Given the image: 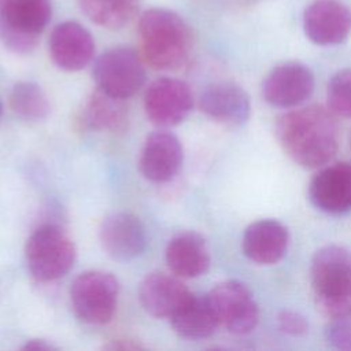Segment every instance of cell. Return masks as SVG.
Listing matches in <instances>:
<instances>
[{
  "label": "cell",
  "mask_w": 351,
  "mask_h": 351,
  "mask_svg": "<svg viewBox=\"0 0 351 351\" xmlns=\"http://www.w3.org/2000/svg\"><path fill=\"white\" fill-rule=\"evenodd\" d=\"M199 108L214 121L240 126L250 118L251 101L241 86L233 82H217L202 92Z\"/></svg>",
  "instance_id": "16"
},
{
  "label": "cell",
  "mask_w": 351,
  "mask_h": 351,
  "mask_svg": "<svg viewBox=\"0 0 351 351\" xmlns=\"http://www.w3.org/2000/svg\"><path fill=\"white\" fill-rule=\"evenodd\" d=\"M99 239L106 254L119 262L140 256L147 247L145 229L130 213H114L106 217L99 229Z\"/></svg>",
  "instance_id": "12"
},
{
  "label": "cell",
  "mask_w": 351,
  "mask_h": 351,
  "mask_svg": "<svg viewBox=\"0 0 351 351\" xmlns=\"http://www.w3.org/2000/svg\"><path fill=\"white\" fill-rule=\"evenodd\" d=\"M119 284L107 271L92 270L80 274L70 289L75 315L90 325L108 322L117 308Z\"/></svg>",
  "instance_id": "6"
},
{
  "label": "cell",
  "mask_w": 351,
  "mask_h": 351,
  "mask_svg": "<svg viewBox=\"0 0 351 351\" xmlns=\"http://www.w3.org/2000/svg\"><path fill=\"white\" fill-rule=\"evenodd\" d=\"M1 112H3V106H1V101H0V117H1Z\"/></svg>",
  "instance_id": "29"
},
{
  "label": "cell",
  "mask_w": 351,
  "mask_h": 351,
  "mask_svg": "<svg viewBox=\"0 0 351 351\" xmlns=\"http://www.w3.org/2000/svg\"><path fill=\"white\" fill-rule=\"evenodd\" d=\"M308 199L328 214L351 210V163L337 162L322 167L310 181Z\"/></svg>",
  "instance_id": "13"
},
{
  "label": "cell",
  "mask_w": 351,
  "mask_h": 351,
  "mask_svg": "<svg viewBox=\"0 0 351 351\" xmlns=\"http://www.w3.org/2000/svg\"><path fill=\"white\" fill-rule=\"evenodd\" d=\"M143 59L154 69L181 67L192 51V33L186 22L166 8L147 10L138 22Z\"/></svg>",
  "instance_id": "2"
},
{
  "label": "cell",
  "mask_w": 351,
  "mask_h": 351,
  "mask_svg": "<svg viewBox=\"0 0 351 351\" xmlns=\"http://www.w3.org/2000/svg\"><path fill=\"white\" fill-rule=\"evenodd\" d=\"M218 324L233 335L252 332L259 321L258 304L248 287L237 280L217 284L208 293Z\"/></svg>",
  "instance_id": "8"
},
{
  "label": "cell",
  "mask_w": 351,
  "mask_h": 351,
  "mask_svg": "<svg viewBox=\"0 0 351 351\" xmlns=\"http://www.w3.org/2000/svg\"><path fill=\"white\" fill-rule=\"evenodd\" d=\"M325 339L332 348L351 351V315L330 318L325 328Z\"/></svg>",
  "instance_id": "25"
},
{
  "label": "cell",
  "mask_w": 351,
  "mask_h": 351,
  "mask_svg": "<svg viewBox=\"0 0 351 351\" xmlns=\"http://www.w3.org/2000/svg\"><path fill=\"white\" fill-rule=\"evenodd\" d=\"M82 118L85 125L95 130L121 133L128 128V110L123 99L108 95L99 88L89 96Z\"/></svg>",
  "instance_id": "21"
},
{
  "label": "cell",
  "mask_w": 351,
  "mask_h": 351,
  "mask_svg": "<svg viewBox=\"0 0 351 351\" xmlns=\"http://www.w3.org/2000/svg\"><path fill=\"white\" fill-rule=\"evenodd\" d=\"M51 15V0H0L1 43L16 53L33 51Z\"/></svg>",
  "instance_id": "4"
},
{
  "label": "cell",
  "mask_w": 351,
  "mask_h": 351,
  "mask_svg": "<svg viewBox=\"0 0 351 351\" xmlns=\"http://www.w3.org/2000/svg\"><path fill=\"white\" fill-rule=\"evenodd\" d=\"M303 30L317 45H337L351 33V10L339 0H314L303 14Z\"/></svg>",
  "instance_id": "10"
},
{
  "label": "cell",
  "mask_w": 351,
  "mask_h": 351,
  "mask_svg": "<svg viewBox=\"0 0 351 351\" xmlns=\"http://www.w3.org/2000/svg\"><path fill=\"white\" fill-rule=\"evenodd\" d=\"M328 108L336 117L351 118V69L339 70L328 84Z\"/></svg>",
  "instance_id": "24"
},
{
  "label": "cell",
  "mask_w": 351,
  "mask_h": 351,
  "mask_svg": "<svg viewBox=\"0 0 351 351\" xmlns=\"http://www.w3.org/2000/svg\"><path fill=\"white\" fill-rule=\"evenodd\" d=\"M182 158L184 151L177 136L169 132H154L145 138L138 167L147 180L166 182L177 174Z\"/></svg>",
  "instance_id": "15"
},
{
  "label": "cell",
  "mask_w": 351,
  "mask_h": 351,
  "mask_svg": "<svg viewBox=\"0 0 351 351\" xmlns=\"http://www.w3.org/2000/svg\"><path fill=\"white\" fill-rule=\"evenodd\" d=\"M166 262L170 270L185 278L204 274L210 267V251L206 240L193 232L173 237L166 247Z\"/></svg>",
  "instance_id": "19"
},
{
  "label": "cell",
  "mask_w": 351,
  "mask_h": 351,
  "mask_svg": "<svg viewBox=\"0 0 351 351\" xmlns=\"http://www.w3.org/2000/svg\"><path fill=\"white\" fill-rule=\"evenodd\" d=\"M193 95L189 85L176 78L154 81L144 96V110L148 119L162 128L182 122L191 112Z\"/></svg>",
  "instance_id": "9"
},
{
  "label": "cell",
  "mask_w": 351,
  "mask_h": 351,
  "mask_svg": "<svg viewBox=\"0 0 351 351\" xmlns=\"http://www.w3.org/2000/svg\"><path fill=\"white\" fill-rule=\"evenodd\" d=\"M10 106L15 114L27 121H41L49 114V100L36 82L15 84L10 93Z\"/></svg>",
  "instance_id": "23"
},
{
  "label": "cell",
  "mask_w": 351,
  "mask_h": 351,
  "mask_svg": "<svg viewBox=\"0 0 351 351\" xmlns=\"http://www.w3.org/2000/svg\"><path fill=\"white\" fill-rule=\"evenodd\" d=\"M23 350H33V351H49V350H55V347L49 343H47L45 340L41 339H34L30 341H26L25 346L22 347Z\"/></svg>",
  "instance_id": "28"
},
{
  "label": "cell",
  "mask_w": 351,
  "mask_h": 351,
  "mask_svg": "<svg viewBox=\"0 0 351 351\" xmlns=\"http://www.w3.org/2000/svg\"><path fill=\"white\" fill-rule=\"evenodd\" d=\"M278 329L289 336H302L308 329V322L306 318L293 310H282L277 315Z\"/></svg>",
  "instance_id": "26"
},
{
  "label": "cell",
  "mask_w": 351,
  "mask_h": 351,
  "mask_svg": "<svg viewBox=\"0 0 351 351\" xmlns=\"http://www.w3.org/2000/svg\"><path fill=\"white\" fill-rule=\"evenodd\" d=\"M93 77L99 89L125 100L143 86L145 69L141 56L134 49L117 47L97 58Z\"/></svg>",
  "instance_id": "7"
},
{
  "label": "cell",
  "mask_w": 351,
  "mask_h": 351,
  "mask_svg": "<svg viewBox=\"0 0 351 351\" xmlns=\"http://www.w3.org/2000/svg\"><path fill=\"white\" fill-rule=\"evenodd\" d=\"M81 10L96 25L119 29L132 18L136 0H78Z\"/></svg>",
  "instance_id": "22"
},
{
  "label": "cell",
  "mask_w": 351,
  "mask_h": 351,
  "mask_svg": "<svg viewBox=\"0 0 351 351\" xmlns=\"http://www.w3.org/2000/svg\"><path fill=\"white\" fill-rule=\"evenodd\" d=\"M315 302L329 318L351 315V252L340 245L319 248L310 265Z\"/></svg>",
  "instance_id": "3"
},
{
  "label": "cell",
  "mask_w": 351,
  "mask_h": 351,
  "mask_svg": "<svg viewBox=\"0 0 351 351\" xmlns=\"http://www.w3.org/2000/svg\"><path fill=\"white\" fill-rule=\"evenodd\" d=\"M173 329L185 339H204L219 325L208 295H195L170 318Z\"/></svg>",
  "instance_id": "20"
},
{
  "label": "cell",
  "mask_w": 351,
  "mask_h": 351,
  "mask_svg": "<svg viewBox=\"0 0 351 351\" xmlns=\"http://www.w3.org/2000/svg\"><path fill=\"white\" fill-rule=\"evenodd\" d=\"M25 256L34 278L53 281L71 269L75 259V247L60 226L45 223L38 226L27 239Z\"/></svg>",
  "instance_id": "5"
},
{
  "label": "cell",
  "mask_w": 351,
  "mask_h": 351,
  "mask_svg": "<svg viewBox=\"0 0 351 351\" xmlns=\"http://www.w3.org/2000/svg\"><path fill=\"white\" fill-rule=\"evenodd\" d=\"M276 137L293 162L315 169L337 152L339 125L328 107L313 104L282 114L276 123Z\"/></svg>",
  "instance_id": "1"
},
{
  "label": "cell",
  "mask_w": 351,
  "mask_h": 351,
  "mask_svg": "<svg viewBox=\"0 0 351 351\" xmlns=\"http://www.w3.org/2000/svg\"><path fill=\"white\" fill-rule=\"evenodd\" d=\"M106 348L107 350H111V351H115V350H121V351H129V350H140V348H143L141 346H138V344H136V343H133L132 340H128V341H125V340H114V341H111L110 344H107L106 346Z\"/></svg>",
  "instance_id": "27"
},
{
  "label": "cell",
  "mask_w": 351,
  "mask_h": 351,
  "mask_svg": "<svg viewBox=\"0 0 351 351\" xmlns=\"http://www.w3.org/2000/svg\"><path fill=\"white\" fill-rule=\"evenodd\" d=\"M314 90L311 70L299 62H285L276 66L265 78L262 95L276 107L291 108L307 100Z\"/></svg>",
  "instance_id": "11"
},
{
  "label": "cell",
  "mask_w": 351,
  "mask_h": 351,
  "mask_svg": "<svg viewBox=\"0 0 351 351\" xmlns=\"http://www.w3.org/2000/svg\"><path fill=\"white\" fill-rule=\"evenodd\" d=\"M192 296L176 276L151 273L140 284L138 299L144 310L156 318H171Z\"/></svg>",
  "instance_id": "17"
},
{
  "label": "cell",
  "mask_w": 351,
  "mask_h": 351,
  "mask_svg": "<svg viewBox=\"0 0 351 351\" xmlns=\"http://www.w3.org/2000/svg\"><path fill=\"white\" fill-rule=\"evenodd\" d=\"M95 53L92 34L77 22H63L55 26L49 37V55L53 63L66 71L86 67Z\"/></svg>",
  "instance_id": "14"
},
{
  "label": "cell",
  "mask_w": 351,
  "mask_h": 351,
  "mask_svg": "<svg viewBox=\"0 0 351 351\" xmlns=\"http://www.w3.org/2000/svg\"><path fill=\"white\" fill-rule=\"evenodd\" d=\"M289 233L276 219H259L244 232L241 248L244 255L258 265H273L282 259L288 250Z\"/></svg>",
  "instance_id": "18"
}]
</instances>
